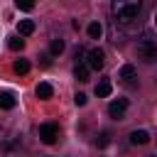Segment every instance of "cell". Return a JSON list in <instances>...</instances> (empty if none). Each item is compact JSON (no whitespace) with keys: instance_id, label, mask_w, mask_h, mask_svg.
I'll use <instances>...</instances> for the list:
<instances>
[{"instance_id":"1","label":"cell","mask_w":157,"mask_h":157,"mask_svg":"<svg viewBox=\"0 0 157 157\" xmlns=\"http://www.w3.org/2000/svg\"><path fill=\"white\" fill-rule=\"evenodd\" d=\"M110 10L115 17V25H130L140 15V2L137 0H113Z\"/></svg>"},{"instance_id":"2","label":"cell","mask_w":157,"mask_h":157,"mask_svg":"<svg viewBox=\"0 0 157 157\" xmlns=\"http://www.w3.org/2000/svg\"><path fill=\"white\" fill-rule=\"evenodd\" d=\"M137 56L147 64L157 61V42L150 37V34H142V39L137 42Z\"/></svg>"},{"instance_id":"3","label":"cell","mask_w":157,"mask_h":157,"mask_svg":"<svg viewBox=\"0 0 157 157\" xmlns=\"http://www.w3.org/2000/svg\"><path fill=\"white\" fill-rule=\"evenodd\" d=\"M39 137L44 145H54L56 137H59V125L56 123H42L39 125Z\"/></svg>"},{"instance_id":"4","label":"cell","mask_w":157,"mask_h":157,"mask_svg":"<svg viewBox=\"0 0 157 157\" xmlns=\"http://www.w3.org/2000/svg\"><path fill=\"white\" fill-rule=\"evenodd\" d=\"M86 61H88L86 66H91V69L101 71V69H103V64H105V52L96 47V49H91V52H88V59H86Z\"/></svg>"},{"instance_id":"5","label":"cell","mask_w":157,"mask_h":157,"mask_svg":"<svg viewBox=\"0 0 157 157\" xmlns=\"http://www.w3.org/2000/svg\"><path fill=\"white\" fill-rule=\"evenodd\" d=\"M125 110H128V101H125V98L110 101V105H108V115L115 118V120H123V118H125Z\"/></svg>"},{"instance_id":"6","label":"cell","mask_w":157,"mask_h":157,"mask_svg":"<svg viewBox=\"0 0 157 157\" xmlns=\"http://www.w3.org/2000/svg\"><path fill=\"white\" fill-rule=\"evenodd\" d=\"M118 78H120L123 83L132 86V83H135V78H137V71H135V66H132V64H125V66H120V71H118Z\"/></svg>"},{"instance_id":"7","label":"cell","mask_w":157,"mask_h":157,"mask_svg":"<svg viewBox=\"0 0 157 157\" xmlns=\"http://www.w3.org/2000/svg\"><path fill=\"white\" fill-rule=\"evenodd\" d=\"M34 93H37V98L39 101H47V98H52V93H54V88L47 83V81H42V83H37V88H34Z\"/></svg>"},{"instance_id":"8","label":"cell","mask_w":157,"mask_h":157,"mask_svg":"<svg viewBox=\"0 0 157 157\" xmlns=\"http://www.w3.org/2000/svg\"><path fill=\"white\" fill-rule=\"evenodd\" d=\"M130 142L132 145H147L150 142V132L147 130H132L130 132Z\"/></svg>"},{"instance_id":"9","label":"cell","mask_w":157,"mask_h":157,"mask_svg":"<svg viewBox=\"0 0 157 157\" xmlns=\"http://www.w3.org/2000/svg\"><path fill=\"white\" fill-rule=\"evenodd\" d=\"M34 32V22L32 20H20L17 22V37H27Z\"/></svg>"},{"instance_id":"10","label":"cell","mask_w":157,"mask_h":157,"mask_svg":"<svg viewBox=\"0 0 157 157\" xmlns=\"http://www.w3.org/2000/svg\"><path fill=\"white\" fill-rule=\"evenodd\" d=\"M74 76H76V81H81V83H86V81H88V66H86V61L74 66Z\"/></svg>"},{"instance_id":"11","label":"cell","mask_w":157,"mask_h":157,"mask_svg":"<svg viewBox=\"0 0 157 157\" xmlns=\"http://www.w3.org/2000/svg\"><path fill=\"white\" fill-rule=\"evenodd\" d=\"M0 108H5V110L15 108V96H12L10 91H2V93H0Z\"/></svg>"},{"instance_id":"12","label":"cell","mask_w":157,"mask_h":157,"mask_svg":"<svg viewBox=\"0 0 157 157\" xmlns=\"http://www.w3.org/2000/svg\"><path fill=\"white\" fill-rule=\"evenodd\" d=\"M96 96H98V98H105V96H110V81H108V78H103V81L96 86Z\"/></svg>"},{"instance_id":"13","label":"cell","mask_w":157,"mask_h":157,"mask_svg":"<svg viewBox=\"0 0 157 157\" xmlns=\"http://www.w3.org/2000/svg\"><path fill=\"white\" fill-rule=\"evenodd\" d=\"M12 69H15V74H20V76H22V74H27V71H29V61H27V59H17V61L12 64Z\"/></svg>"},{"instance_id":"14","label":"cell","mask_w":157,"mask_h":157,"mask_svg":"<svg viewBox=\"0 0 157 157\" xmlns=\"http://www.w3.org/2000/svg\"><path fill=\"white\" fill-rule=\"evenodd\" d=\"M101 34H103V27H101V22H91V25H88V37H91V39H98Z\"/></svg>"},{"instance_id":"15","label":"cell","mask_w":157,"mask_h":157,"mask_svg":"<svg viewBox=\"0 0 157 157\" xmlns=\"http://www.w3.org/2000/svg\"><path fill=\"white\" fill-rule=\"evenodd\" d=\"M7 47H10L12 52H17V49H22V47H25V39L15 34V37H10V39H7Z\"/></svg>"},{"instance_id":"16","label":"cell","mask_w":157,"mask_h":157,"mask_svg":"<svg viewBox=\"0 0 157 157\" xmlns=\"http://www.w3.org/2000/svg\"><path fill=\"white\" fill-rule=\"evenodd\" d=\"M108 142H110V132H105V130H103V132H98V135H96V147H105Z\"/></svg>"},{"instance_id":"17","label":"cell","mask_w":157,"mask_h":157,"mask_svg":"<svg viewBox=\"0 0 157 157\" xmlns=\"http://www.w3.org/2000/svg\"><path fill=\"white\" fill-rule=\"evenodd\" d=\"M64 52V39H52V54H61Z\"/></svg>"},{"instance_id":"18","label":"cell","mask_w":157,"mask_h":157,"mask_svg":"<svg viewBox=\"0 0 157 157\" xmlns=\"http://www.w3.org/2000/svg\"><path fill=\"white\" fill-rule=\"evenodd\" d=\"M15 5H17V10H25V12H29L34 7V2H29V0H17Z\"/></svg>"},{"instance_id":"19","label":"cell","mask_w":157,"mask_h":157,"mask_svg":"<svg viewBox=\"0 0 157 157\" xmlns=\"http://www.w3.org/2000/svg\"><path fill=\"white\" fill-rule=\"evenodd\" d=\"M86 101H88L86 93H76V96H74V103H76V105H86Z\"/></svg>"},{"instance_id":"20","label":"cell","mask_w":157,"mask_h":157,"mask_svg":"<svg viewBox=\"0 0 157 157\" xmlns=\"http://www.w3.org/2000/svg\"><path fill=\"white\" fill-rule=\"evenodd\" d=\"M155 22H157V12H155Z\"/></svg>"},{"instance_id":"21","label":"cell","mask_w":157,"mask_h":157,"mask_svg":"<svg viewBox=\"0 0 157 157\" xmlns=\"http://www.w3.org/2000/svg\"><path fill=\"white\" fill-rule=\"evenodd\" d=\"M152 157H157V155H152Z\"/></svg>"}]
</instances>
